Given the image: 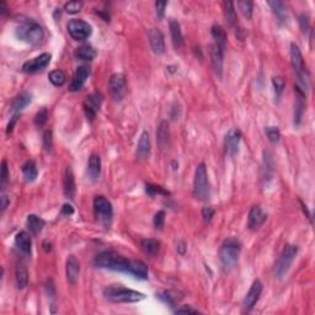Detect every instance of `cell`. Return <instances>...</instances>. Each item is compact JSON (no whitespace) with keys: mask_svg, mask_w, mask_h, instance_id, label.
I'll use <instances>...</instances> for the list:
<instances>
[{"mask_svg":"<svg viewBox=\"0 0 315 315\" xmlns=\"http://www.w3.org/2000/svg\"><path fill=\"white\" fill-rule=\"evenodd\" d=\"M15 245L24 255L31 256V253H32V240H31V236L27 232L23 230V232L16 234Z\"/></svg>","mask_w":315,"mask_h":315,"instance_id":"cell-21","label":"cell"},{"mask_svg":"<svg viewBox=\"0 0 315 315\" xmlns=\"http://www.w3.org/2000/svg\"><path fill=\"white\" fill-rule=\"evenodd\" d=\"M43 147L47 152H51L53 148V133L51 130H47L43 133Z\"/></svg>","mask_w":315,"mask_h":315,"instance_id":"cell-46","label":"cell"},{"mask_svg":"<svg viewBox=\"0 0 315 315\" xmlns=\"http://www.w3.org/2000/svg\"><path fill=\"white\" fill-rule=\"evenodd\" d=\"M157 142L160 149H166L170 145V128L168 121L160 122L157 131Z\"/></svg>","mask_w":315,"mask_h":315,"instance_id":"cell-23","label":"cell"},{"mask_svg":"<svg viewBox=\"0 0 315 315\" xmlns=\"http://www.w3.org/2000/svg\"><path fill=\"white\" fill-rule=\"evenodd\" d=\"M101 174V158L98 154H93L89 158L88 175L90 180L96 181Z\"/></svg>","mask_w":315,"mask_h":315,"instance_id":"cell-27","label":"cell"},{"mask_svg":"<svg viewBox=\"0 0 315 315\" xmlns=\"http://www.w3.org/2000/svg\"><path fill=\"white\" fill-rule=\"evenodd\" d=\"M94 265L99 268H105V270L130 275L132 260L115 253V251H103L94 258Z\"/></svg>","mask_w":315,"mask_h":315,"instance_id":"cell-1","label":"cell"},{"mask_svg":"<svg viewBox=\"0 0 315 315\" xmlns=\"http://www.w3.org/2000/svg\"><path fill=\"white\" fill-rule=\"evenodd\" d=\"M169 27H170L171 41H173L174 47H175L176 51H181L184 48V35L183 31H181L180 24L175 19H170Z\"/></svg>","mask_w":315,"mask_h":315,"instance_id":"cell-22","label":"cell"},{"mask_svg":"<svg viewBox=\"0 0 315 315\" xmlns=\"http://www.w3.org/2000/svg\"><path fill=\"white\" fill-rule=\"evenodd\" d=\"M299 25H300V28H302L303 32L304 33L307 32L308 28H309V26H310V24H309V18H308L307 15H304V14L299 16Z\"/></svg>","mask_w":315,"mask_h":315,"instance_id":"cell-50","label":"cell"},{"mask_svg":"<svg viewBox=\"0 0 315 315\" xmlns=\"http://www.w3.org/2000/svg\"><path fill=\"white\" fill-rule=\"evenodd\" d=\"M238 8L246 20H251V19H253V14H254L253 1H250V0H240V1H238Z\"/></svg>","mask_w":315,"mask_h":315,"instance_id":"cell-37","label":"cell"},{"mask_svg":"<svg viewBox=\"0 0 315 315\" xmlns=\"http://www.w3.org/2000/svg\"><path fill=\"white\" fill-rule=\"evenodd\" d=\"M268 6L272 9L273 14L277 18L278 23L280 24H286L288 20V11L287 8H286L285 3L282 1H278V0H273V1H267Z\"/></svg>","mask_w":315,"mask_h":315,"instance_id":"cell-28","label":"cell"},{"mask_svg":"<svg viewBox=\"0 0 315 315\" xmlns=\"http://www.w3.org/2000/svg\"><path fill=\"white\" fill-rule=\"evenodd\" d=\"M145 191H147L148 195L152 196V197H154V196H157V195H163V196L170 195V193H169V191L164 190L161 186L152 185V184H148V185L145 186Z\"/></svg>","mask_w":315,"mask_h":315,"instance_id":"cell-40","label":"cell"},{"mask_svg":"<svg viewBox=\"0 0 315 315\" xmlns=\"http://www.w3.org/2000/svg\"><path fill=\"white\" fill-rule=\"evenodd\" d=\"M23 174H24V178H25V180L27 181V183H33L38 176V170L35 161L30 160L27 161V163L24 164Z\"/></svg>","mask_w":315,"mask_h":315,"instance_id":"cell-35","label":"cell"},{"mask_svg":"<svg viewBox=\"0 0 315 315\" xmlns=\"http://www.w3.org/2000/svg\"><path fill=\"white\" fill-rule=\"evenodd\" d=\"M31 100H32V95L30 93H27V91H23L19 95H16L14 98V100L11 101L10 111L13 113H15V115H18L20 111H23L31 103Z\"/></svg>","mask_w":315,"mask_h":315,"instance_id":"cell-24","label":"cell"},{"mask_svg":"<svg viewBox=\"0 0 315 315\" xmlns=\"http://www.w3.org/2000/svg\"><path fill=\"white\" fill-rule=\"evenodd\" d=\"M63 187H64V195L67 196L68 198H74L77 187H75L74 174H73V170L70 166H68V168L65 169L64 179H63Z\"/></svg>","mask_w":315,"mask_h":315,"instance_id":"cell-26","label":"cell"},{"mask_svg":"<svg viewBox=\"0 0 315 315\" xmlns=\"http://www.w3.org/2000/svg\"><path fill=\"white\" fill-rule=\"evenodd\" d=\"M210 62H212V67L214 73L217 74L218 78H222L223 75V58H224V52L218 47L215 43L210 46Z\"/></svg>","mask_w":315,"mask_h":315,"instance_id":"cell-18","label":"cell"},{"mask_svg":"<svg viewBox=\"0 0 315 315\" xmlns=\"http://www.w3.org/2000/svg\"><path fill=\"white\" fill-rule=\"evenodd\" d=\"M214 217V210L212 207H205L202 210V218L205 222L210 223L212 218Z\"/></svg>","mask_w":315,"mask_h":315,"instance_id":"cell-49","label":"cell"},{"mask_svg":"<svg viewBox=\"0 0 315 315\" xmlns=\"http://www.w3.org/2000/svg\"><path fill=\"white\" fill-rule=\"evenodd\" d=\"M103 101L104 96L103 94L99 93V91L90 94V95L85 99V101H84V112H85L89 121L95 120L96 115H98V112L100 111L101 105H103Z\"/></svg>","mask_w":315,"mask_h":315,"instance_id":"cell-10","label":"cell"},{"mask_svg":"<svg viewBox=\"0 0 315 315\" xmlns=\"http://www.w3.org/2000/svg\"><path fill=\"white\" fill-rule=\"evenodd\" d=\"M290 64H292L293 70L297 75L298 81L295 85L299 86L305 93L310 85V75L304 64L302 52H300L299 47L295 43H290Z\"/></svg>","mask_w":315,"mask_h":315,"instance_id":"cell-3","label":"cell"},{"mask_svg":"<svg viewBox=\"0 0 315 315\" xmlns=\"http://www.w3.org/2000/svg\"><path fill=\"white\" fill-rule=\"evenodd\" d=\"M16 121H18V115H14V116H13V118H11V121H10V122H9L8 128H6V133H8V134H9V133L13 132L14 126H15Z\"/></svg>","mask_w":315,"mask_h":315,"instance_id":"cell-54","label":"cell"},{"mask_svg":"<svg viewBox=\"0 0 315 315\" xmlns=\"http://www.w3.org/2000/svg\"><path fill=\"white\" fill-rule=\"evenodd\" d=\"M265 133L266 135H267L268 140H270L271 143H278L281 139V132L280 130H278V127H266L265 130Z\"/></svg>","mask_w":315,"mask_h":315,"instance_id":"cell-41","label":"cell"},{"mask_svg":"<svg viewBox=\"0 0 315 315\" xmlns=\"http://www.w3.org/2000/svg\"><path fill=\"white\" fill-rule=\"evenodd\" d=\"M0 181H1V187L3 188L9 181V168H8V163H6L5 159L1 161V175H0Z\"/></svg>","mask_w":315,"mask_h":315,"instance_id":"cell-47","label":"cell"},{"mask_svg":"<svg viewBox=\"0 0 315 315\" xmlns=\"http://www.w3.org/2000/svg\"><path fill=\"white\" fill-rule=\"evenodd\" d=\"M94 212L99 222L103 223L105 227H110L113 218V208L105 196H96L94 198Z\"/></svg>","mask_w":315,"mask_h":315,"instance_id":"cell-8","label":"cell"},{"mask_svg":"<svg viewBox=\"0 0 315 315\" xmlns=\"http://www.w3.org/2000/svg\"><path fill=\"white\" fill-rule=\"evenodd\" d=\"M210 33H212V37L214 38V43L223 51L225 52V48H227V32H225L224 28L220 25H214L210 30Z\"/></svg>","mask_w":315,"mask_h":315,"instance_id":"cell-32","label":"cell"},{"mask_svg":"<svg viewBox=\"0 0 315 315\" xmlns=\"http://www.w3.org/2000/svg\"><path fill=\"white\" fill-rule=\"evenodd\" d=\"M15 281L19 289H24L28 285V272L24 263H18L15 270Z\"/></svg>","mask_w":315,"mask_h":315,"instance_id":"cell-34","label":"cell"},{"mask_svg":"<svg viewBox=\"0 0 315 315\" xmlns=\"http://www.w3.org/2000/svg\"><path fill=\"white\" fill-rule=\"evenodd\" d=\"M16 37L23 42L28 43V45H38L42 42L45 37V32L40 24H37L33 20H24L16 26L15 30Z\"/></svg>","mask_w":315,"mask_h":315,"instance_id":"cell-4","label":"cell"},{"mask_svg":"<svg viewBox=\"0 0 315 315\" xmlns=\"http://www.w3.org/2000/svg\"><path fill=\"white\" fill-rule=\"evenodd\" d=\"M294 94H295V103H294V126H299L302 122L303 115L305 112V106H307V95L299 86L294 85Z\"/></svg>","mask_w":315,"mask_h":315,"instance_id":"cell-13","label":"cell"},{"mask_svg":"<svg viewBox=\"0 0 315 315\" xmlns=\"http://www.w3.org/2000/svg\"><path fill=\"white\" fill-rule=\"evenodd\" d=\"M241 253V243L235 238H228L223 241L219 249V259L227 268L234 267L238 263Z\"/></svg>","mask_w":315,"mask_h":315,"instance_id":"cell-5","label":"cell"},{"mask_svg":"<svg viewBox=\"0 0 315 315\" xmlns=\"http://www.w3.org/2000/svg\"><path fill=\"white\" fill-rule=\"evenodd\" d=\"M67 30L70 37L75 41H85L93 33V27L86 21L80 19H73L67 24Z\"/></svg>","mask_w":315,"mask_h":315,"instance_id":"cell-9","label":"cell"},{"mask_svg":"<svg viewBox=\"0 0 315 315\" xmlns=\"http://www.w3.org/2000/svg\"><path fill=\"white\" fill-rule=\"evenodd\" d=\"M148 38H149L150 48L155 54L160 55L165 52V40H164L163 32L159 28H150L148 32Z\"/></svg>","mask_w":315,"mask_h":315,"instance_id":"cell-15","label":"cell"},{"mask_svg":"<svg viewBox=\"0 0 315 315\" xmlns=\"http://www.w3.org/2000/svg\"><path fill=\"white\" fill-rule=\"evenodd\" d=\"M150 149H152V145H150V138L149 133L147 131L140 134L139 142H138L137 145V157L139 158L140 160H145L148 159L150 155Z\"/></svg>","mask_w":315,"mask_h":315,"instance_id":"cell-25","label":"cell"},{"mask_svg":"<svg viewBox=\"0 0 315 315\" xmlns=\"http://www.w3.org/2000/svg\"><path fill=\"white\" fill-rule=\"evenodd\" d=\"M140 249L147 256L154 258L160 250V243L155 239H143L140 241Z\"/></svg>","mask_w":315,"mask_h":315,"instance_id":"cell-33","label":"cell"},{"mask_svg":"<svg viewBox=\"0 0 315 315\" xmlns=\"http://www.w3.org/2000/svg\"><path fill=\"white\" fill-rule=\"evenodd\" d=\"M267 219V215L266 213H263V210H261V207L259 206H253L249 212V218H248V227L249 229L256 230L263 224Z\"/></svg>","mask_w":315,"mask_h":315,"instance_id":"cell-20","label":"cell"},{"mask_svg":"<svg viewBox=\"0 0 315 315\" xmlns=\"http://www.w3.org/2000/svg\"><path fill=\"white\" fill-rule=\"evenodd\" d=\"M73 213H74V208H73L70 205H68V203H65V205L62 207L63 215H72Z\"/></svg>","mask_w":315,"mask_h":315,"instance_id":"cell-53","label":"cell"},{"mask_svg":"<svg viewBox=\"0 0 315 315\" xmlns=\"http://www.w3.org/2000/svg\"><path fill=\"white\" fill-rule=\"evenodd\" d=\"M26 225H27L31 234H32L33 236H37V235L42 232L43 227L46 225V222L45 219H42V218L38 217V215L30 214L27 215V219H26Z\"/></svg>","mask_w":315,"mask_h":315,"instance_id":"cell-30","label":"cell"},{"mask_svg":"<svg viewBox=\"0 0 315 315\" xmlns=\"http://www.w3.org/2000/svg\"><path fill=\"white\" fill-rule=\"evenodd\" d=\"M48 79L54 86H62L67 81V75L63 70H53L48 74Z\"/></svg>","mask_w":315,"mask_h":315,"instance_id":"cell-38","label":"cell"},{"mask_svg":"<svg viewBox=\"0 0 315 315\" xmlns=\"http://www.w3.org/2000/svg\"><path fill=\"white\" fill-rule=\"evenodd\" d=\"M51 54L50 53H42L38 57L33 58V59L27 60L26 63H24L23 65V72L25 73H36L38 70H42L47 67L51 63Z\"/></svg>","mask_w":315,"mask_h":315,"instance_id":"cell-16","label":"cell"},{"mask_svg":"<svg viewBox=\"0 0 315 315\" xmlns=\"http://www.w3.org/2000/svg\"><path fill=\"white\" fill-rule=\"evenodd\" d=\"M262 289H263L262 282H261L260 280L254 281L253 285H251V287H250V289H249V292L246 293L245 298H244L243 307H244V310H245V312H250V310L255 307L256 303H258L259 299H260Z\"/></svg>","mask_w":315,"mask_h":315,"instance_id":"cell-12","label":"cell"},{"mask_svg":"<svg viewBox=\"0 0 315 315\" xmlns=\"http://www.w3.org/2000/svg\"><path fill=\"white\" fill-rule=\"evenodd\" d=\"M90 75V69L86 65H81V67H78L77 70H75L74 75L72 78V81L69 84V90L75 93V91H79L85 84L86 79Z\"/></svg>","mask_w":315,"mask_h":315,"instance_id":"cell-17","label":"cell"},{"mask_svg":"<svg viewBox=\"0 0 315 315\" xmlns=\"http://www.w3.org/2000/svg\"><path fill=\"white\" fill-rule=\"evenodd\" d=\"M224 16L227 19L228 24L234 28L235 31L239 28L238 24V15H236V10H235V6L233 1H225L224 4Z\"/></svg>","mask_w":315,"mask_h":315,"instance_id":"cell-31","label":"cell"},{"mask_svg":"<svg viewBox=\"0 0 315 315\" xmlns=\"http://www.w3.org/2000/svg\"><path fill=\"white\" fill-rule=\"evenodd\" d=\"M83 8V3L81 1H69V3H65L64 10L67 11L68 14H77Z\"/></svg>","mask_w":315,"mask_h":315,"instance_id":"cell-44","label":"cell"},{"mask_svg":"<svg viewBox=\"0 0 315 315\" xmlns=\"http://www.w3.org/2000/svg\"><path fill=\"white\" fill-rule=\"evenodd\" d=\"M153 223H154V227L157 228V229H163L164 224H165V212H164V210H158V212L155 213Z\"/></svg>","mask_w":315,"mask_h":315,"instance_id":"cell-43","label":"cell"},{"mask_svg":"<svg viewBox=\"0 0 315 315\" xmlns=\"http://www.w3.org/2000/svg\"><path fill=\"white\" fill-rule=\"evenodd\" d=\"M263 170H265V174H263V179H271L273 171V160H272V155L270 153L265 152L263 153Z\"/></svg>","mask_w":315,"mask_h":315,"instance_id":"cell-39","label":"cell"},{"mask_svg":"<svg viewBox=\"0 0 315 315\" xmlns=\"http://www.w3.org/2000/svg\"><path fill=\"white\" fill-rule=\"evenodd\" d=\"M298 254V246L293 244H288L283 248L282 253L278 256V260L275 263V277L277 280H283L285 276L287 275L288 270L290 268V265L294 261L295 256Z\"/></svg>","mask_w":315,"mask_h":315,"instance_id":"cell-6","label":"cell"},{"mask_svg":"<svg viewBox=\"0 0 315 315\" xmlns=\"http://www.w3.org/2000/svg\"><path fill=\"white\" fill-rule=\"evenodd\" d=\"M272 85H273V90H275V94L277 98H280L281 95L283 94V90H285L286 83L281 77H275L272 79Z\"/></svg>","mask_w":315,"mask_h":315,"instance_id":"cell-42","label":"cell"},{"mask_svg":"<svg viewBox=\"0 0 315 315\" xmlns=\"http://www.w3.org/2000/svg\"><path fill=\"white\" fill-rule=\"evenodd\" d=\"M43 249H45L46 253H50V251L52 250V245H51V243L48 244V241H45V243H43Z\"/></svg>","mask_w":315,"mask_h":315,"instance_id":"cell-55","label":"cell"},{"mask_svg":"<svg viewBox=\"0 0 315 315\" xmlns=\"http://www.w3.org/2000/svg\"><path fill=\"white\" fill-rule=\"evenodd\" d=\"M79 273H80V263L74 255H69L67 259V263H65V276H67L68 282L70 285H75Z\"/></svg>","mask_w":315,"mask_h":315,"instance_id":"cell-19","label":"cell"},{"mask_svg":"<svg viewBox=\"0 0 315 315\" xmlns=\"http://www.w3.org/2000/svg\"><path fill=\"white\" fill-rule=\"evenodd\" d=\"M193 195L201 201H206L210 198V180H208L207 168L203 163L197 165L195 170V179H193Z\"/></svg>","mask_w":315,"mask_h":315,"instance_id":"cell-7","label":"cell"},{"mask_svg":"<svg viewBox=\"0 0 315 315\" xmlns=\"http://www.w3.org/2000/svg\"><path fill=\"white\" fill-rule=\"evenodd\" d=\"M47 118H48V111H47V108L43 107L42 110L38 111L37 115L35 116V120H33V122H35V125L37 126V127H41V126H43L46 122H47Z\"/></svg>","mask_w":315,"mask_h":315,"instance_id":"cell-45","label":"cell"},{"mask_svg":"<svg viewBox=\"0 0 315 315\" xmlns=\"http://www.w3.org/2000/svg\"><path fill=\"white\" fill-rule=\"evenodd\" d=\"M148 273V266L142 260H132V265H131L130 275L133 277L138 278V280H147Z\"/></svg>","mask_w":315,"mask_h":315,"instance_id":"cell-29","label":"cell"},{"mask_svg":"<svg viewBox=\"0 0 315 315\" xmlns=\"http://www.w3.org/2000/svg\"><path fill=\"white\" fill-rule=\"evenodd\" d=\"M10 205V200H9V197L6 195H1V197H0V207H1V213H4V210H6V207Z\"/></svg>","mask_w":315,"mask_h":315,"instance_id":"cell-52","label":"cell"},{"mask_svg":"<svg viewBox=\"0 0 315 315\" xmlns=\"http://www.w3.org/2000/svg\"><path fill=\"white\" fill-rule=\"evenodd\" d=\"M104 297L112 303H137L144 299L145 294L121 285H111L104 289Z\"/></svg>","mask_w":315,"mask_h":315,"instance_id":"cell-2","label":"cell"},{"mask_svg":"<svg viewBox=\"0 0 315 315\" xmlns=\"http://www.w3.org/2000/svg\"><path fill=\"white\" fill-rule=\"evenodd\" d=\"M166 6H168V1H157L155 3V10H157V16L159 20H161L165 15Z\"/></svg>","mask_w":315,"mask_h":315,"instance_id":"cell-48","label":"cell"},{"mask_svg":"<svg viewBox=\"0 0 315 315\" xmlns=\"http://www.w3.org/2000/svg\"><path fill=\"white\" fill-rule=\"evenodd\" d=\"M75 57L81 60H93L96 57V51L91 46H80L75 50Z\"/></svg>","mask_w":315,"mask_h":315,"instance_id":"cell-36","label":"cell"},{"mask_svg":"<svg viewBox=\"0 0 315 315\" xmlns=\"http://www.w3.org/2000/svg\"><path fill=\"white\" fill-rule=\"evenodd\" d=\"M110 93L113 100L121 101L127 93V81L123 74H113L110 78Z\"/></svg>","mask_w":315,"mask_h":315,"instance_id":"cell-11","label":"cell"},{"mask_svg":"<svg viewBox=\"0 0 315 315\" xmlns=\"http://www.w3.org/2000/svg\"><path fill=\"white\" fill-rule=\"evenodd\" d=\"M240 140H241V132L239 130H236V128H233V130H230L229 132L225 134V139H224L225 150H227V153L230 155V157H234V155L238 154Z\"/></svg>","mask_w":315,"mask_h":315,"instance_id":"cell-14","label":"cell"},{"mask_svg":"<svg viewBox=\"0 0 315 315\" xmlns=\"http://www.w3.org/2000/svg\"><path fill=\"white\" fill-rule=\"evenodd\" d=\"M175 313H179V314H186V313H187V314H197V313H200L198 312L197 309H193V308H191V307H188V305H184V307H181V308H178V309L175 310Z\"/></svg>","mask_w":315,"mask_h":315,"instance_id":"cell-51","label":"cell"}]
</instances>
